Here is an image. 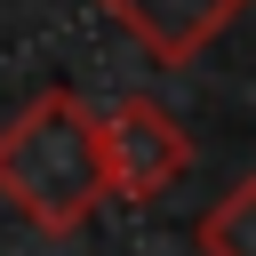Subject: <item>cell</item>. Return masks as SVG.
<instances>
[{"mask_svg": "<svg viewBox=\"0 0 256 256\" xmlns=\"http://www.w3.org/2000/svg\"><path fill=\"white\" fill-rule=\"evenodd\" d=\"M144 56H160V64H192L208 40H224L232 24H240V8L248 0H96Z\"/></svg>", "mask_w": 256, "mask_h": 256, "instance_id": "3", "label": "cell"}, {"mask_svg": "<svg viewBox=\"0 0 256 256\" xmlns=\"http://www.w3.org/2000/svg\"><path fill=\"white\" fill-rule=\"evenodd\" d=\"M200 256H256V184L248 176L200 216Z\"/></svg>", "mask_w": 256, "mask_h": 256, "instance_id": "4", "label": "cell"}, {"mask_svg": "<svg viewBox=\"0 0 256 256\" xmlns=\"http://www.w3.org/2000/svg\"><path fill=\"white\" fill-rule=\"evenodd\" d=\"M96 128H104V184H112V200L152 208L192 168V136H184V120L160 96H120V104L96 112Z\"/></svg>", "mask_w": 256, "mask_h": 256, "instance_id": "2", "label": "cell"}, {"mask_svg": "<svg viewBox=\"0 0 256 256\" xmlns=\"http://www.w3.org/2000/svg\"><path fill=\"white\" fill-rule=\"evenodd\" d=\"M0 200L32 232H56V240L96 224L112 184H104V128L88 96L48 88L0 128Z\"/></svg>", "mask_w": 256, "mask_h": 256, "instance_id": "1", "label": "cell"}]
</instances>
